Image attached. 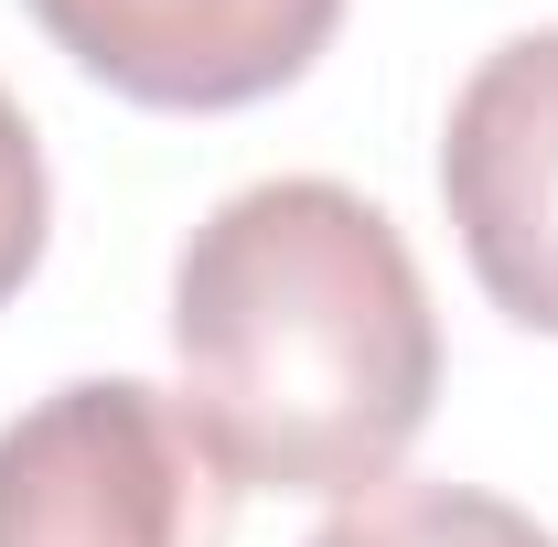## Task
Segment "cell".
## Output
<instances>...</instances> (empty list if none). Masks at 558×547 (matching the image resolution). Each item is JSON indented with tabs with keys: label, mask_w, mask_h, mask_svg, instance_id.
I'll list each match as a JSON object with an SVG mask.
<instances>
[{
	"label": "cell",
	"mask_w": 558,
	"mask_h": 547,
	"mask_svg": "<svg viewBox=\"0 0 558 547\" xmlns=\"http://www.w3.org/2000/svg\"><path fill=\"white\" fill-rule=\"evenodd\" d=\"M183 409L236 494H376L440 398L418 258L354 183H247L172 258Z\"/></svg>",
	"instance_id": "obj_1"
},
{
	"label": "cell",
	"mask_w": 558,
	"mask_h": 547,
	"mask_svg": "<svg viewBox=\"0 0 558 547\" xmlns=\"http://www.w3.org/2000/svg\"><path fill=\"white\" fill-rule=\"evenodd\" d=\"M236 473L183 398L75 376L0 429V547H226Z\"/></svg>",
	"instance_id": "obj_2"
},
{
	"label": "cell",
	"mask_w": 558,
	"mask_h": 547,
	"mask_svg": "<svg viewBox=\"0 0 558 547\" xmlns=\"http://www.w3.org/2000/svg\"><path fill=\"white\" fill-rule=\"evenodd\" d=\"M440 205L484 301L526 333H558V22L494 44L440 130Z\"/></svg>",
	"instance_id": "obj_3"
},
{
	"label": "cell",
	"mask_w": 558,
	"mask_h": 547,
	"mask_svg": "<svg viewBox=\"0 0 558 547\" xmlns=\"http://www.w3.org/2000/svg\"><path fill=\"white\" fill-rule=\"evenodd\" d=\"M130 108H258L301 86L344 0H22Z\"/></svg>",
	"instance_id": "obj_4"
},
{
	"label": "cell",
	"mask_w": 558,
	"mask_h": 547,
	"mask_svg": "<svg viewBox=\"0 0 558 547\" xmlns=\"http://www.w3.org/2000/svg\"><path fill=\"white\" fill-rule=\"evenodd\" d=\"M44 226H54V183H44V150H33V119L0 97V301L44 269Z\"/></svg>",
	"instance_id": "obj_5"
}]
</instances>
